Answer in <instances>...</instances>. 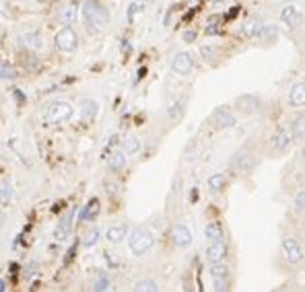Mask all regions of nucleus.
Here are the masks:
<instances>
[{
    "instance_id": "nucleus-1",
    "label": "nucleus",
    "mask_w": 305,
    "mask_h": 292,
    "mask_svg": "<svg viewBox=\"0 0 305 292\" xmlns=\"http://www.w3.org/2000/svg\"><path fill=\"white\" fill-rule=\"evenodd\" d=\"M72 113H74V107L68 101H52L41 109V122L49 126L64 124L72 118Z\"/></svg>"
},
{
    "instance_id": "nucleus-2",
    "label": "nucleus",
    "mask_w": 305,
    "mask_h": 292,
    "mask_svg": "<svg viewBox=\"0 0 305 292\" xmlns=\"http://www.w3.org/2000/svg\"><path fill=\"white\" fill-rule=\"evenodd\" d=\"M152 245H155V237H152V232L144 226H138L134 228L130 235H128V247L134 255H144L152 249Z\"/></svg>"
},
{
    "instance_id": "nucleus-3",
    "label": "nucleus",
    "mask_w": 305,
    "mask_h": 292,
    "mask_svg": "<svg viewBox=\"0 0 305 292\" xmlns=\"http://www.w3.org/2000/svg\"><path fill=\"white\" fill-rule=\"evenodd\" d=\"M83 19L85 23L91 27V29H106L108 23H110V15L108 11L101 7L99 3H93V0H89V3L83 5Z\"/></svg>"
},
{
    "instance_id": "nucleus-4",
    "label": "nucleus",
    "mask_w": 305,
    "mask_h": 292,
    "mask_svg": "<svg viewBox=\"0 0 305 292\" xmlns=\"http://www.w3.org/2000/svg\"><path fill=\"white\" fill-rule=\"evenodd\" d=\"M295 136H293V130H289L287 126H278L272 136H270V151L274 155H283L291 149V144H293Z\"/></svg>"
},
{
    "instance_id": "nucleus-5",
    "label": "nucleus",
    "mask_w": 305,
    "mask_h": 292,
    "mask_svg": "<svg viewBox=\"0 0 305 292\" xmlns=\"http://www.w3.org/2000/svg\"><path fill=\"white\" fill-rule=\"evenodd\" d=\"M231 171L235 175H249L253 171V167H256V161H253V157L245 151H239L231 157V163H229Z\"/></svg>"
},
{
    "instance_id": "nucleus-6",
    "label": "nucleus",
    "mask_w": 305,
    "mask_h": 292,
    "mask_svg": "<svg viewBox=\"0 0 305 292\" xmlns=\"http://www.w3.org/2000/svg\"><path fill=\"white\" fill-rule=\"evenodd\" d=\"M54 43L60 52H74L79 47V35L74 33V29H70V25H64V29L56 33Z\"/></svg>"
},
{
    "instance_id": "nucleus-7",
    "label": "nucleus",
    "mask_w": 305,
    "mask_h": 292,
    "mask_svg": "<svg viewBox=\"0 0 305 292\" xmlns=\"http://www.w3.org/2000/svg\"><path fill=\"white\" fill-rule=\"evenodd\" d=\"M281 247H283V255H285V259H287L291 266H297V264L303 261L305 253H303L301 245H299V243H297L293 237H283Z\"/></svg>"
},
{
    "instance_id": "nucleus-8",
    "label": "nucleus",
    "mask_w": 305,
    "mask_h": 292,
    "mask_svg": "<svg viewBox=\"0 0 305 292\" xmlns=\"http://www.w3.org/2000/svg\"><path fill=\"white\" fill-rule=\"evenodd\" d=\"M56 17H58L60 23L72 25L79 17V5L74 3V0H62V3L58 5V9H56Z\"/></svg>"
},
{
    "instance_id": "nucleus-9",
    "label": "nucleus",
    "mask_w": 305,
    "mask_h": 292,
    "mask_svg": "<svg viewBox=\"0 0 305 292\" xmlns=\"http://www.w3.org/2000/svg\"><path fill=\"white\" fill-rule=\"evenodd\" d=\"M171 70L177 74V76H188L192 70H194V60L188 52H177L173 56V62H171Z\"/></svg>"
},
{
    "instance_id": "nucleus-10",
    "label": "nucleus",
    "mask_w": 305,
    "mask_h": 292,
    "mask_svg": "<svg viewBox=\"0 0 305 292\" xmlns=\"http://www.w3.org/2000/svg\"><path fill=\"white\" fill-rule=\"evenodd\" d=\"M213 120H215V126H217V128H223V130L233 128V126L237 124V118L233 115V111H231L229 107H219V109L215 111Z\"/></svg>"
},
{
    "instance_id": "nucleus-11",
    "label": "nucleus",
    "mask_w": 305,
    "mask_h": 292,
    "mask_svg": "<svg viewBox=\"0 0 305 292\" xmlns=\"http://www.w3.org/2000/svg\"><path fill=\"white\" fill-rule=\"evenodd\" d=\"M171 239H173V243L177 247H188L190 243H192V230L186 226V224H175L173 228H171Z\"/></svg>"
},
{
    "instance_id": "nucleus-12",
    "label": "nucleus",
    "mask_w": 305,
    "mask_h": 292,
    "mask_svg": "<svg viewBox=\"0 0 305 292\" xmlns=\"http://www.w3.org/2000/svg\"><path fill=\"white\" fill-rule=\"evenodd\" d=\"M227 255V245L223 241H215V243H209V247H207V259L211 264L215 261H223Z\"/></svg>"
},
{
    "instance_id": "nucleus-13",
    "label": "nucleus",
    "mask_w": 305,
    "mask_h": 292,
    "mask_svg": "<svg viewBox=\"0 0 305 292\" xmlns=\"http://www.w3.org/2000/svg\"><path fill=\"white\" fill-rule=\"evenodd\" d=\"M289 105L291 107H305V80L295 82L289 93Z\"/></svg>"
},
{
    "instance_id": "nucleus-14",
    "label": "nucleus",
    "mask_w": 305,
    "mask_h": 292,
    "mask_svg": "<svg viewBox=\"0 0 305 292\" xmlns=\"http://www.w3.org/2000/svg\"><path fill=\"white\" fill-rule=\"evenodd\" d=\"M21 45L27 47L29 52H37V50H41V47H43V39H41V35L37 31H27V33L21 35Z\"/></svg>"
},
{
    "instance_id": "nucleus-15",
    "label": "nucleus",
    "mask_w": 305,
    "mask_h": 292,
    "mask_svg": "<svg viewBox=\"0 0 305 292\" xmlns=\"http://www.w3.org/2000/svg\"><path fill=\"white\" fill-rule=\"evenodd\" d=\"M237 107L243 111V113H253L260 109V99L253 95H241L237 99Z\"/></svg>"
},
{
    "instance_id": "nucleus-16",
    "label": "nucleus",
    "mask_w": 305,
    "mask_h": 292,
    "mask_svg": "<svg viewBox=\"0 0 305 292\" xmlns=\"http://www.w3.org/2000/svg\"><path fill=\"white\" fill-rule=\"evenodd\" d=\"M281 21L287 23L289 27H297V25L303 21V15H299L297 9H295L293 5H289V7L283 9V13H281Z\"/></svg>"
},
{
    "instance_id": "nucleus-17",
    "label": "nucleus",
    "mask_w": 305,
    "mask_h": 292,
    "mask_svg": "<svg viewBox=\"0 0 305 292\" xmlns=\"http://www.w3.org/2000/svg\"><path fill=\"white\" fill-rule=\"evenodd\" d=\"M99 210H101L99 200H97V198L89 200V204H85V208L81 210V220H83V222H91V220H95L97 214H99Z\"/></svg>"
},
{
    "instance_id": "nucleus-18",
    "label": "nucleus",
    "mask_w": 305,
    "mask_h": 292,
    "mask_svg": "<svg viewBox=\"0 0 305 292\" xmlns=\"http://www.w3.org/2000/svg\"><path fill=\"white\" fill-rule=\"evenodd\" d=\"M97 111H99V105L95 99H83L81 101V118L85 122H91L97 115Z\"/></svg>"
},
{
    "instance_id": "nucleus-19",
    "label": "nucleus",
    "mask_w": 305,
    "mask_h": 292,
    "mask_svg": "<svg viewBox=\"0 0 305 292\" xmlns=\"http://www.w3.org/2000/svg\"><path fill=\"white\" fill-rule=\"evenodd\" d=\"M262 29H264V23H262L260 19H249V21H245V23H243V33H245L249 39L260 37Z\"/></svg>"
},
{
    "instance_id": "nucleus-20",
    "label": "nucleus",
    "mask_w": 305,
    "mask_h": 292,
    "mask_svg": "<svg viewBox=\"0 0 305 292\" xmlns=\"http://www.w3.org/2000/svg\"><path fill=\"white\" fill-rule=\"evenodd\" d=\"M205 237H207V241H209V243L223 241V226H221L217 220L209 222V224L205 226Z\"/></svg>"
},
{
    "instance_id": "nucleus-21",
    "label": "nucleus",
    "mask_w": 305,
    "mask_h": 292,
    "mask_svg": "<svg viewBox=\"0 0 305 292\" xmlns=\"http://www.w3.org/2000/svg\"><path fill=\"white\" fill-rule=\"evenodd\" d=\"M209 191L211 193H221L223 189H225V185H227V177L223 175V173H215V175H211L209 177Z\"/></svg>"
},
{
    "instance_id": "nucleus-22",
    "label": "nucleus",
    "mask_w": 305,
    "mask_h": 292,
    "mask_svg": "<svg viewBox=\"0 0 305 292\" xmlns=\"http://www.w3.org/2000/svg\"><path fill=\"white\" fill-rule=\"evenodd\" d=\"M124 237H128V228H126L124 224H120V226H112V228L108 230V235H106V239L112 243V245H118V243H122Z\"/></svg>"
},
{
    "instance_id": "nucleus-23",
    "label": "nucleus",
    "mask_w": 305,
    "mask_h": 292,
    "mask_svg": "<svg viewBox=\"0 0 305 292\" xmlns=\"http://www.w3.org/2000/svg\"><path fill=\"white\" fill-rule=\"evenodd\" d=\"M124 165H126V153L124 151H116L110 155V159H108L110 171H120V169H124Z\"/></svg>"
},
{
    "instance_id": "nucleus-24",
    "label": "nucleus",
    "mask_w": 305,
    "mask_h": 292,
    "mask_svg": "<svg viewBox=\"0 0 305 292\" xmlns=\"http://www.w3.org/2000/svg\"><path fill=\"white\" fill-rule=\"evenodd\" d=\"M293 136L295 140H305V113H299L293 122Z\"/></svg>"
},
{
    "instance_id": "nucleus-25",
    "label": "nucleus",
    "mask_w": 305,
    "mask_h": 292,
    "mask_svg": "<svg viewBox=\"0 0 305 292\" xmlns=\"http://www.w3.org/2000/svg\"><path fill=\"white\" fill-rule=\"evenodd\" d=\"M211 278L213 280H219V278H227L229 276V268L223 264V261H215V264H211Z\"/></svg>"
},
{
    "instance_id": "nucleus-26",
    "label": "nucleus",
    "mask_w": 305,
    "mask_h": 292,
    "mask_svg": "<svg viewBox=\"0 0 305 292\" xmlns=\"http://www.w3.org/2000/svg\"><path fill=\"white\" fill-rule=\"evenodd\" d=\"M13 78H17V68L0 60V80H13Z\"/></svg>"
},
{
    "instance_id": "nucleus-27",
    "label": "nucleus",
    "mask_w": 305,
    "mask_h": 292,
    "mask_svg": "<svg viewBox=\"0 0 305 292\" xmlns=\"http://www.w3.org/2000/svg\"><path fill=\"white\" fill-rule=\"evenodd\" d=\"M68 232H70V216L62 218L60 226L56 228V241H58V243H64V241L68 239Z\"/></svg>"
},
{
    "instance_id": "nucleus-28",
    "label": "nucleus",
    "mask_w": 305,
    "mask_h": 292,
    "mask_svg": "<svg viewBox=\"0 0 305 292\" xmlns=\"http://www.w3.org/2000/svg\"><path fill=\"white\" fill-rule=\"evenodd\" d=\"M138 151H140V140L134 138V136H128L124 140V153L126 155H136Z\"/></svg>"
},
{
    "instance_id": "nucleus-29",
    "label": "nucleus",
    "mask_w": 305,
    "mask_h": 292,
    "mask_svg": "<svg viewBox=\"0 0 305 292\" xmlns=\"http://www.w3.org/2000/svg\"><path fill=\"white\" fill-rule=\"evenodd\" d=\"M13 198V185L9 181L0 183V204H9Z\"/></svg>"
},
{
    "instance_id": "nucleus-30",
    "label": "nucleus",
    "mask_w": 305,
    "mask_h": 292,
    "mask_svg": "<svg viewBox=\"0 0 305 292\" xmlns=\"http://www.w3.org/2000/svg\"><path fill=\"white\" fill-rule=\"evenodd\" d=\"M99 237H101V232L97 230V228H93V230H89L87 235H85V239H83V247H95V243L99 241Z\"/></svg>"
},
{
    "instance_id": "nucleus-31",
    "label": "nucleus",
    "mask_w": 305,
    "mask_h": 292,
    "mask_svg": "<svg viewBox=\"0 0 305 292\" xmlns=\"http://www.w3.org/2000/svg\"><path fill=\"white\" fill-rule=\"evenodd\" d=\"M134 290H140V292L150 290V292H155V290H159V286H157L155 280H140V282L134 284Z\"/></svg>"
},
{
    "instance_id": "nucleus-32",
    "label": "nucleus",
    "mask_w": 305,
    "mask_h": 292,
    "mask_svg": "<svg viewBox=\"0 0 305 292\" xmlns=\"http://www.w3.org/2000/svg\"><path fill=\"white\" fill-rule=\"evenodd\" d=\"M276 35H278V29H276V27H266V25H264V29H262V33H260V39L274 41Z\"/></svg>"
},
{
    "instance_id": "nucleus-33",
    "label": "nucleus",
    "mask_w": 305,
    "mask_h": 292,
    "mask_svg": "<svg viewBox=\"0 0 305 292\" xmlns=\"http://www.w3.org/2000/svg\"><path fill=\"white\" fill-rule=\"evenodd\" d=\"M295 208H297L299 212L305 210V187H303L301 191H297V196H295Z\"/></svg>"
},
{
    "instance_id": "nucleus-34",
    "label": "nucleus",
    "mask_w": 305,
    "mask_h": 292,
    "mask_svg": "<svg viewBox=\"0 0 305 292\" xmlns=\"http://www.w3.org/2000/svg\"><path fill=\"white\" fill-rule=\"evenodd\" d=\"M200 54H202V58H205V60H211L213 54H215V47L213 45H202L200 47Z\"/></svg>"
},
{
    "instance_id": "nucleus-35",
    "label": "nucleus",
    "mask_w": 305,
    "mask_h": 292,
    "mask_svg": "<svg viewBox=\"0 0 305 292\" xmlns=\"http://www.w3.org/2000/svg\"><path fill=\"white\" fill-rule=\"evenodd\" d=\"M108 288H110V280L104 278V276H101V278L95 282V286H93V290H108Z\"/></svg>"
},
{
    "instance_id": "nucleus-36",
    "label": "nucleus",
    "mask_w": 305,
    "mask_h": 292,
    "mask_svg": "<svg viewBox=\"0 0 305 292\" xmlns=\"http://www.w3.org/2000/svg\"><path fill=\"white\" fill-rule=\"evenodd\" d=\"M227 288H229V280H227V278L215 280V290H227Z\"/></svg>"
},
{
    "instance_id": "nucleus-37",
    "label": "nucleus",
    "mask_w": 305,
    "mask_h": 292,
    "mask_svg": "<svg viewBox=\"0 0 305 292\" xmlns=\"http://www.w3.org/2000/svg\"><path fill=\"white\" fill-rule=\"evenodd\" d=\"M217 33H221V25L219 23H213V25L207 27V35H217Z\"/></svg>"
},
{
    "instance_id": "nucleus-38",
    "label": "nucleus",
    "mask_w": 305,
    "mask_h": 292,
    "mask_svg": "<svg viewBox=\"0 0 305 292\" xmlns=\"http://www.w3.org/2000/svg\"><path fill=\"white\" fill-rule=\"evenodd\" d=\"M138 9H140L138 5H130V9H128V21H130V23L134 21V15H136V11H138Z\"/></svg>"
},
{
    "instance_id": "nucleus-39",
    "label": "nucleus",
    "mask_w": 305,
    "mask_h": 292,
    "mask_svg": "<svg viewBox=\"0 0 305 292\" xmlns=\"http://www.w3.org/2000/svg\"><path fill=\"white\" fill-rule=\"evenodd\" d=\"M184 41H186V43L196 41V31H186V33H184Z\"/></svg>"
},
{
    "instance_id": "nucleus-40",
    "label": "nucleus",
    "mask_w": 305,
    "mask_h": 292,
    "mask_svg": "<svg viewBox=\"0 0 305 292\" xmlns=\"http://www.w3.org/2000/svg\"><path fill=\"white\" fill-rule=\"evenodd\" d=\"M74 255H77V245H72V247H70V251H68V257H66V264H68V261H70Z\"/></svg>"
},
{
    "instance_id": "nucleus-41",
    "label": "nucleus",
    "mask_w": 305,
    "mask_h": 292,
    "mask_svg": "<svg viewBox=\"0 0 305 292\" xmlns=\"http://www.w3.org/2000/svg\"><path fill=\"white\" fill-rule=\"evenodd\" d=\"M5 37V29H3V25H0V39Z\"/></svg>"
},
{
    "instance_id": "nucleus-42",
    "label": "nucleus",
    "mask_w": 305,
    "mask_h": 292,
    "mask_svg": "<svg viewBox=\"0 0 305 292\" xmlns=\"http://www.w3.org/2000/svg\"><path fill=\"white\" fill-rule=\"evenodd\" d=\"M5 288H7V286H5V282H3V280H0V292H3Z\"/></svg>"
},
{
    "instance_id": "nucleus-43",
    "label": "nucleus",
    "mask_w": 305,
    "mask_h": 292,
    "mask_svg": "<svg viewBox=\"0 0 305 292\" xmlns=\"http://www.w3.org/2000/svg\"><path fill=\"white\" fill-rule=\"evenodd\" d=\"M301 161H303V163H305V149H303V151H301Z\"/></svg>"
}]
</instances>
